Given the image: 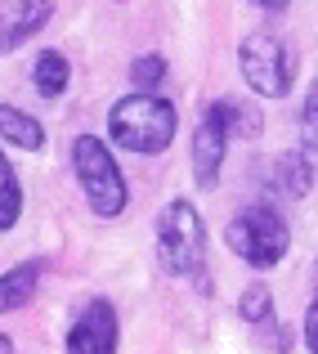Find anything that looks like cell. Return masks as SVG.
Returning <instances> with one entry per match:
<instances>
[{"mask_svg":"<svg viewBox=\"0 0 318 354\" xmlns=\"http://www.w3.org/2000/svg\"><path fill=\"white\" fill-rule=\"evenodd\" d=\"M157 265L171 278L189 283L193 292H211V265H207V225L202 211L189 198H171L157 216Z\"/></svg>","mask_w":318,"mask_h":354,"instance_id":"obj_1","label":"cell"},{"mask_svg":"<svg viewBox=\"0 0 318 354\" xmlns=\"http://www.w3.org/2000/svg\"><path fill=\"white\" fill-rule=\"evenodd\" d=\"M260 113L238 99H211L202 108L198 126H193V180L198 189H215V175H220L224 157H229L233 135H260Z\"/></svg>","mask_w":318,"mask_h":354,"instance_id":"obj_2","label":"cell"},{"mask_svg":"<svg viewBox=\"0 0 318 354\" xmlns=\"http://www.w3.org/2000/svg\"><path fill=\"white\" fill-rule=\"evenodd\" d=\"M175 130H180V117H175V104L162 95H126L112 104L108 113V135L112 144L130 148V153H162L171 148Z\"/></svg>","mask_w":318,"mask_h":354,"instance_id":"obj_3","label":"cell"},{"mask_svg":"<svg viewBox=\"0 0 318 354\" xmlns=\"http://www.w3.org/2000/svg\"><path fill=\"white\" fill-rule=\"evenodd\" d=\"M72 171H77V184L86 193L90 211L99 220H117L121 211L130 207V189H126V175H121L112 148L99 135H77L72 139Z\"/></svg>","mask_w":318,"mask_h":354,"instance_id":"obj_4","label":"cell"},{"mask_svg":"<svg viewBox=\"0 0 318 354\" xmlns=\"http://www.w3.org/2000/svg\"><path fill=\"white\" fill-rule=\"evenodd\" d=\"M224 242L229 251L251 269H274L283 265V256L292 251V229L269 202H251L224 225Z\"/></svg>","mask_w":318,"mask_h":354,"instance_id":"obj_5","label":"cell"},{"mask_svg":"<svg viewBox=\"0 0 318 354\" xmlns=\"http://www.w3.org/2000/svg\"><path fill=\"white\" fill-rule=\"evenodd\" d=\"M238 72L260 99H283L296 81V50L278 32H251L238 45Z\"/></svg>","mask_w":318,"mask_h":354,"instance_id":"obj_6","label":"cell"},{"mask_svg":"<svg viewBox=\"0 0 318 354\" xmlns=\"http://www.w3.org/2000/svg\"><path fill=\"white\" fill-rule=\"evenodd\" d=\"M117 341H121L117 305L108 296H90L68 328V354H117Z\"/></svg>","mask_w":318,"mask_h":354,"instance_id":"obj_7","label":"cell"},{"mask_svg":"<svg viewBox=\"0 0 318 354\" xmlns=\"http://www.w3.org/2000/svg\"><path fill=\"white\" fill-rule=\"evenodd\" d=\"M54 18V0H5V18H0V50L14 54Z\"/></svg>","mask_w":318,"mask_h":354,"instance_id":"obj_8","label":"cell"},{"mask_svg":"<svg viewBox=\"0 0 318 354\" xmlns=\"http://www.w3.org/2000/svg\"><path fill=\"white\" fill-rule=\"evenodd\" d=\"M41 269H45L41 260H23V265L5 269V278H0V310L5 314L23 310V305L36 296V287H41Z\"/></svg>","mask_w":318,"mask_h":354,"instance_id":"obj_9","label":"cell"},{"mask_svg":"<svg viewBox=\"0 0 318 354\" xmlns=\"http://www.w3.org/2000/svg\"><path fill=\"white\" fill-rule=\"evenodd\" d=\"M68 81H72V63H68V54H63V50H41V54H36L32 86L41 90L45 99H59L63 90H68Z\"/></svg>","mask_w":318,"mask_h":354,"instance_id":"obj_10","label":"cell"},{"mask_svg":"<svg viewBox=\"0 0 318 354\" xmlns=\"http://www.w3.org/2000/svg\"><path fill=\"white\" fill-rule=\"evenodd\" d=\"M274 180H278V189L287 193V198H310V189H314V171H310V153L305 148H292V153H283L274 162Z\"/></svg>","mask_w":318,"mask_h":354,"instance_id":"obj_11","label":"cell"},{"mask_svg":"<svg viewBox=\"0 0 318 354\" xmlns=\"http://www.w3.org/2000/svg\"><path fill=\"white\" fill-rule=\"evenodd\" d=\"M0 135H5V144L14 148H27V153H36V148L45 144V126L36 117H27L23 108H0Z\"/></svg>","mask_w":318,"mask_h":354,"instance_id":"obj_12","label":"cell"},{"mask_svg":"<svg viewBox=\"0 0 318 354\" xmlns=\"http://www.w3.org/2000/svg\"><path fill=\"white\" fill-rule=\"evenodd\" d=\"M238 314H242V323H251L256 332H278V310H274L269 287H247V292L238 296Z\"/></svg>","mask_w":318,"mask_h":354,"instance_id":"obj_13","label":"cell"},{"mask_svg":"<svg viewBox=\"0 0 318 354\" xmlns=\"http://www.w3.org/2000/svg\"><path fill=\"white\" fill-rule=\"evenodd\" d=\"M18 216H23V180H18V171L9 166V153L0 157V229H14Z\"/></svg>","mask_w":318,"mask_h":354,"instance_id":"obj_14","label":"cell"},{"mask_svg":"<svg viewBox=\"0 0 318 354\" xmlns=\"http://www.w3.org/2000/svg\"><path fill=\"white\" fill-rule=\"evenodd\" d=\"M130 81H135L139 95H153L166 81V54H139V59L130 63Z\"/></svg>","mask_w":318,"mask_h":354,"instance_id":"obj_15","label":"cell"},{"mask_svg":"<svg viewBox=\"0 0 318 354\" xmlns=\"http://www.w3.org/2000/svg\"><path fill=\"white\" fill-rule=\"evenodd\" d=\"M301 148L318 157V77L305 90V104H301Z\"/></svg>","mask_w":318,"mask_h":354,"instance_id":"obj_16","label":"cell"},{"mask_svg":"<svg viewBox=\"0 0 318 354\" xmlns=\"http://www.w3.org/2000/svg\"><path fill=\"white\" fill-rule=\"evenodd\" d=\"M305 346H310V354H318V296L305 310Z\"/></svg>","mask_w":318,"mask_h":354,"instance_id":"obj_17","label":"cell"},{"mask_svg":"<svg viewBox=\"0 0 318 354\" xmlns=\"http://www.w3.org/2000/svg\"><path fill=\"white\" fill-rule=\"evenodd\" d=\"M251 5H260V9H269V14H283L292 0H251Z\"/></svg>","mask_w":318,"mask_h":354,"instance_id":"obj_18","label":"cell"}]
</instances>
